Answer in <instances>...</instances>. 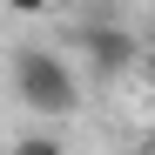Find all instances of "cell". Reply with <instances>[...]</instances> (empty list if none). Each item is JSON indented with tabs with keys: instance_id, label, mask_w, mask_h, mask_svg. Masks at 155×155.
<instances>
[{
	"instance_id": "1",
	"label": "cell",
	"mask_w": 155,
	"mask_h": 155,
	"mask_svg": "<svg viewBox=\"0 0 155 155\" xmlns=\"http://www.w3.org/2000/svg\"><path fill=\"white\" fill-rule=\"evenodd\" d=\"M14 94L34 115H74L81 108V81H74V68L54 47H20L14 54Z\"/></svg>"
},
{
	"instance_id": "2",
	"label": "cell",
	"mask_w": 155,
	"mask_h": 155,
	"mask_svg": "<svg viewBox=\"0 0 155 155\" xmlns=\"http://www.w3.org/2000/svg\"><path fill=\"white\" fill-rule=\"evenodd\" d=\"M74 41H81V61L101 74V81H121V74L142 61L135 34H128L121 20H101V14H94V20H81V34H74Z\"/></svg>"
},
{
	"instance_id": "3",
	"label": "cell",
	"mask_w": 155,
	"mask_h": 155,
	"mask_svg": "<svg viewBox=\"0 0 155 155\" xmlns=\"http://www.w3.org/2000/svg\"><path fill=\"white\" fill-rule=\"evenodd\" d=\"M14 155H68V148H61L54 135H20V142H14Z\"/></svg>"
},
{
	"instance_id": "4",
	"label": "cell",
	"mask_w": 155,
	"mask_h": 155,
	"mask_svg": "<svg viewBox=\"0 0 155 155\" xmlns=\"http://www.w3.org/2000/svg\"><path fill=\"white\" fill-rule=\"evenodd\" d=\"M0 7H7V14H47L54 0H0Z\"/></svg>"
}]
</instances>
